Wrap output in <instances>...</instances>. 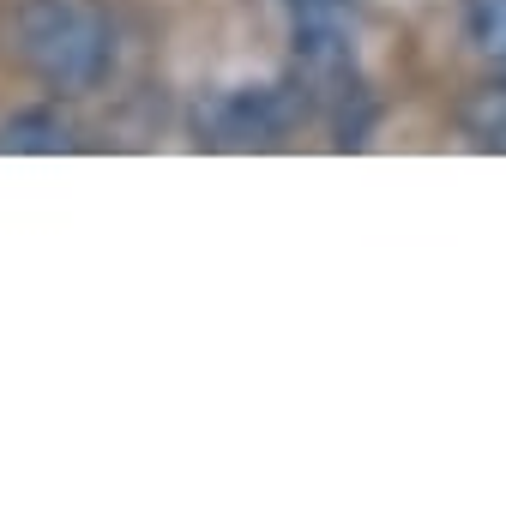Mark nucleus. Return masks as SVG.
I'll return each mask as SVG.
<instances>
[{
	"label": "nucleus",
	"mask_w": 506,
	"mask_h": 512,
	"mask_svg": "<svg viewBox=\"0 0 506 512\" xmlns=\"http://www.w3.org/2000/svg\"><path fill=\"white\" fill-rule=\"evenodd\" d=\"M308 91L296 79L284 85H235V91H211L193 109V133L199 145H278L302 115H308Z\"/></svg>",
	"instance_id": "7ed1b4c3"
},
{
	"label": "nucleus",
	"mask_w": 506,
	"mask_h": 512,
	"mask_svg": "<svg viewBox=\"0 0 506 512\" xmlns=\"http://www.w3.org/2000/svg\"><path fill=\"white\" fill-rule=\"evenodd\" d=\"M290 7V79L308 91L320 115L338 121V145L362 127L350 103H362V55H356V0H284Z\"/></svg>",
	"instance_id": "f03ea898"
},
{
	"label": "nucleus",
	"mask_w": 506,
	"mask_h": 512,
	"mask_svg": "<svg viewBox=\"0 0 506 512\" xmlns=\"http://www.w3.org/2000/svg\"><path fill=\"white\" fill-rule=\"evenodd\" d=\"M464 43L494 79H506V0H464Z\"/></svg>",
	"instance_id": "39448f33"
},
{
	"label": "nucleus",
	"mask_w": 506,
	"mask_h": 512,
	"mask_svg": "<svg viewBox=\"0 0 506 512\" xmlns=\"http://www.w3.org/2000/svg\"><path fill=\"white\" fill-rule=\"evenodd\" d=\"M13 49L55 97H91L115 73V25L97 0H19Z\"/></svg>",
	"instance_id": "f257e3e1"
},
{
	"label": "nucleus",
	"mask_w": 506,
	"mask_h": 512,
	"mask_svg": "<svg viewBox=\"0 0 506 512\" xmlns=\"http://www.w3.org/2000/svg\"><path fill=\"white\" fill-rule=\"evenodd\" d=\"M458 127L476 151H506V79L470 91L464 109H458Z\"/></svg>",
	"instance_id": "423d86ee"
},
{
	"label": "nucleus",
	"mask_w": 506,
	"mask_h": 512,
	"mask_svg": "<svg viewBox=\"0 0 506 512\" xmlns=\"http://www.w3.org/2000/svg\"><path fill=\"white\" fill-rule=\"evenodd\" d=\"M79 145V133H73V121L61 115V109H25V115H13L7 127H0V151H43V157H61V151H73Z\"/></svg>",
	"instance_id": "20e7f679"
}]
</instances>
